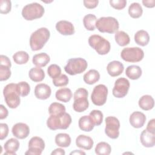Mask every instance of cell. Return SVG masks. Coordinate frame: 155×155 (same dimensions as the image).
<instances>
[{"mask_svg":"<svg viewBox=\"0 0 155 155\" xmlns=\"http://www.w3.org/2000/svg\"><path fill=\"white\" fill-rule=\"evenodd\" d=\"M50 36V32L45 27L37 29L31 33L30 38V46L31 50L38 51L43 48Z\"/></svg>","mask_w":155,"mask_h":155,"instance_id":"cell-1","label":"cell"},{"mask_svg":"<svg viewBox=\"0 0 155 155\" xmlns=\"http://www.w3.org/2000/svg\"><path fill=\"white\" fill-rule=\"evenodd\" d=\"M71 120L70 114L65 112L61 114L50 115L47 119V125L51 130H65L69 127Z\"/></svg>","mask_w":155,"mask_h":155,"instance_id":"cell-2","label":"cell"},{"mask_svg":"<svg viewBox=\"0 0 155 155\" xmlns=\"http://www.w3.org/2000/svg\"><path fill=\"white\" fill-rule=\"evenodd\" d=\"M3 94L7 105L10 108H16L19 105L21 99L17 84L10 83L7 84L4 88Z\"/></svg>","mask_w":155,"mask_h":155,"instance_id":"cell-3","label":"cell"},{"mask_svg":"<svg viewBox=\"0 0 155 155\" xmlns=\"http://www.w3.org/2000/svg\"><path fill=\"white\" fill-rule=\"evenodd\" d=\"M119 27L118 21L114 17H101L96 22V28L101 33H114Z\"/></svg>","mask_w":155,"mask_h":155,"instance_id":"cell-4","label":"cell"},{"mask_svg":"<svg viewBox=\"0 0 155 155\" xmlns=\"http://www.w3.org/2000/svg\"><path fill=\"white\" fill-rule=\"evenodd\" d=\"M88 44L100 55L107 54L110 51V42L100 35H91L88 38Z\"/></svg>","mask_w":155,"mask_h":155,"instance_id":"cell-5","label":"cell"},{"mask_svg":"<svg viewBox=\"0 0 155 155\" xmlns=\"http://www.w3.org/2000/svg\"><path fill=\"white\" fill-rule=\"evenodd\" d=\"M44 12V8L41 4L32 2L25 5L22 8V16L27 21H32L41 18Z\"/></svg>","mask_w":155,"mask_h":155,"instance_id":"cell-6","label":"cell"},{"mask_svg":"<svg viewBox=\"0 0 155 155\" xmlns=\"http://www.w3.org/2000/svg\"><path fill=\"white\" fill-rule=\"evenodd\" d=\"M87 62L82 58H71L68 60L64 67V70L68 74L73 76L83 73L87 69Z\"/></svg>","mask_w":155,"mask_h":155,"instance_id":"cell-7","label":"cell"},{"mask_svg":"<svg viewBox=\"0 0 155 155\" xmlns=\"http://www.w3.org/2000/svg\"><path fill=\"white\" fill-rule=\"evenodd\" d=\"M121 58L128 62H137L144 57L143 51L139 47H126L120 53Z\"/></svg>","mask_w":155,"mask_h":155,"instance_id":"cell-8","label":"cell"},{"mask_svg":"<svg viewBox=\"0 0 155 155\" xmlns=\"http://www.w3.org/2000/svg\"><path fill=\"white\" fill-rule=\"evenodd\" d=\"M108 88L104 84H99L95 86L93 90L91 99L93 104L97 106L104 105L107 101Z\"/></svg>","mask_w":155,"mask_h":155,"instance_id":"cell-9","label":"cell"},{"mask_svg":"<svg viewBox=\"0 0 155 155\" xmlns=\"http://www.w3.org/2000/svg\"><path fill=\"white\" fill-rule=\"evenodd\" d=\"M105 133L111 139H117L119 136L120 122L117 118L114 116H108L105 119Z\"/></svg>","mask_w":155,"mask_h":155,"instance_id":"cell-10","label":"cell"},{"mask_svg":"<svg viewBox=\"0 0 155 155\" xmlns=\"http://www.w3.org/2000/svg\"><path fill=\"white\" fill-rule=\"evenodd\" d=\"M130 82L125 78H118L114 83V86L113 88V94L117 98H122L125 97L130 88Z\"/></svg>","mask_w":155,"mask_h":155,"instance_id":"cell-11","label":"cell"},{"mask_svg":"<svg viewBox=\"0 0 155 155\" xmlns=\"http://www.w3.org/2000/svg\"><path fill=\"white\" fill-rule=\"evenodd\" d=\"M12 134L19 139H24L28 137L30 133L29 127L24 123L19 122L15 124L12 129Z\"/></svg>","mask_w":155,"mask_h":155,"instance_id":"cell-12","label":"cell"},{"mask_svg":"<svg viewBox=\"0 0 155 155\" xmlns=\"http://www.w3.org/2000/svg\"><path fill=\"white\" fill-rule=\"evenodd\" d=\"M56 29L62 35H72L75 31L73 24L65 20L58 21L56 24Z\"/></svg>","mask_w":155,"mask_h":155,"instance_id":"cell-13","label":"cell"},{"mask_svg":"<svg viewBox=\"0 0 155 155\" xmlns=\"http://www.w3.org/2000/svg\"><path fill=\"white\" fill-rule=\"evenodd\" d=\"M51 93V88L46 84H39L36 85L35 88V95L36 98L39 99H47L50 96Z\"/></svg>","mask_w":155,"mask_h":155,"instance_id":"cell-14","label":"cell"},{"mask_svg":"<svg viewBox=\"0 0 155 155\" xmlns=\"http://www.w3.org/2000/svg\"><path fill=\"white\" fill-rule=\"evenodd\" d=\"M129 121L133 127L139 128L142 127L145 124L146 116L140 111H134L130 115Z\"/></svg>","mask_w":155,"mask_h":155,"instance_id":"cell-15","label":"cell"},{"mask_svg":"<svg viewBox=\"0 0 155 155\" xmlns=\"http://www.w3.org/2000/svg\"><path fill=\"white\" fill-rule=\"evenodd\" d=\"M124 70V65L118 61H113L109 62L107 66V70L109 75L112 77L119 76Z\"/></svg>","mask_w":155,"mask_h":155,"instance_id":"cell-16","label":"cell"},{"mask_svg":"<svg viewBox=\"0 0 155 155\" xmlns=\"http://www.w3.org/2000/svg\"><path fill=\"white\" fill-rule=\"evenodd\" d=\"M94 142L91 137L84 135L80 134L76 139V145L78 147L82 148L86 150H90L93 146Z\"/></svg>","mask_w":155,"mask_h":155,"instance_id":"cell-17","label":"cell"},{"mask_svg":"<svg viewBox=\"0 0 155 155\" xmlns=\"http://www.w3.org/2000/svg\"><path fill=\"white\" fill-rule=\"evenodd\" d=\"M140 140L143 147H153L155 145V134L151 133L145 129L140 134Z\"/></svg>","mask_w":155,"mask_h":155,"instance_id":"cell-18","label":"cell"},{"mask_svg":"<svg viewBox=\"0 0 155 155\" xmlns=\"http://www.w3.org/2000/svg\"><path fill=\"white\" fill-rule=\"evenodd\" d=\"M20 143L18 139L15 138H11L6 141L4 145V148L5 151V154L16 155V152L18 150Z\"/></svg>","mask_w":155,"mask_h":155,"instance_id":"cell-19","label":"cell"},{"mask_svg":"<svg viewBox=\"0 0 155 155\" xmlns=\"http://www.w3.org/2000/svg\"><path fill=\"white\" fill-rule=\"evenodd\" d=\"M138 104L139 107L143 110L148 111L153 108L154 105V101L151 96L145 94L140 97L139 100Z\"/></svg>","mask_w":155,"mask_h":155,"instance_id":"cell-20","label":"cell"},{"mask_svg":"<svg viewBox=\"0 0 155 155\" xmlns=\"http://www.w3.org/2000/svg\"><path fill=\"white\" fill-rule=\"evenodd\" d=\"M78 125L79 128L84 131H91L94 127V124L90 116L85 115L79 118Z\"/></svg>","mask_w":155,"mask_h":155,"instance_id":"cell-21","label":"cell"},{"mask_svg":"<svg viewBox=\"0 0 155 155\" xmlns=\"http://www.w3.org/2000/svg\"><path fill=\"white\" fill-rule=\"evenodd\" d=\"M50 56L45 53L36 54L33 56L32 58L33 64L38 67H45L50 62Z\"/></svg>","mask_w":155,"mask_h":155,"instance_id":"cell-22","label":"cell"},{"mask_svg":"<svg viewBox=\"0 0 155 155\" xmlns=\"http://www.w3.org/2000/svg\"><path fill=\"white\" fill-rule=\"evenodd\" d=\"M134 39L137 44L144 47L148 44L150 41V36L147 31L140 30L135 33Z\"/></svg>","mask_w":155,"mask_h":155,"instance_id":"cell-23","label":"cell"},{"mask_svg":"<svg viewBox=\"0 0 155 155\" xmlns=\"http://www.w3.org/2000/svg\"><path fill=\"white\" fill-rule=\"evenodd\" d=\"M141 68L136 65H131L127 67L125 70L126 76L132 80L138 79L142 75Z\"/></svg>","mask_w":155,"mask_h":155,"instance_id":"cell-24","label":"cell"},{"mask_svg":"<svg viewBox=\"0 0 155 155\" xmlns=\"http://www.w3.org/2000/svg\"><path fill=\"white\" fill-rule=\"evenodd\" d=\"M72 96V92L68 88H60L56 91L55 94L56 99L64 102H69L71 99Z\"/></svg>","mask_w":155,"mask_h":155,"instance_id":"cell-25","label":"cell"},{"mask_svg":"<svg viewBox=\"0 0 155 155\" xmlns=\"http://www.w3.org/2000/svg\"><path fill=\"white\" fill-rule=\"evenodd\" d=\"M89 106L88 97H80L74 100L73 105V110L78 113H82L85 111Z\"/></svg>","mask_w":155,"mask_h":155,"instance_id":"cell-26","label":"cell"},{"mask_svg":"<svg viewBox=\"0 0 155 155\" xmlns=\"http://www.w3.org/2000/svg\"><path fill=\"white\" fill-rule=\"evenodd\" d=\"M100 79V74L98 71L94 69L90 70L83 76L84 81L89 85H92L97 82Z\"/></svg>","mask_w":155,"mask_h":155,"instance_id":"cell-27","label":"cell"},{"mask_svg":"<svg viewBox=\"0 0 155 155\" xmlns=\"http://www.w3.org/2000/svg\"><path fill=\"white\" fill-rule=\"evenodd\" d=\"M30 79L35 82L42 81L45 78V73L40 67H33L31 68L28 73Z\"/></svg>","mask_w":155,"mask_h":155,"instance_id":"cell-28","label":"cell"},{"mask_svg":"<svg viewBox=\"0 0 155 155\" xmlns=\"http://www.w3.org/2000/svg\"><path fill=\"white\" fill-rule=\"evenodd\" d=\"M55 143L60 147H68L71 143V137L67 133H59L55 136Z\"/></svg>","mask_w":155,"mask_h":155,"instance_id":"cell-29","label":"cell"},{"mask_svg":"<svg viewBox=\"0 0 155 155\" xmlns=\"http://www.w3.org/2000/svg\"><path fill=\"white\" fill-rule=\"evenodd\" d=\"M96 16L93 14L86 15L83 18V24L85 28L89 31H93L96 28Z\"/></svg>","mask_w":155,"mask_h":155,"instance_id":"cell-30","label":"cell"},{"mask_svg":"<svg viewBox=\"0 0 155 155\" xmlns=\"http://www.w3.org/2000/svg\"><path fill=\"white\" fill-rule=\"evenodd\" d=\"M114 38L116 43L121 47L128 45L130 42L129 35L124 31H116L114 35Z\"/></svg>","mask_w":155,"mask_h":155,"instance_id":"cell-31","label":"cell"},{"mask_svg":"<svg viewBox=\"0 0 155 155\" xmlns=\"http://www.w3.org/2000/svg\"><path fill=\"white\" fill-rule=\"evenodd\" d=\"M143 13L142 6L138 2H133L128 7L129 15L133 18H139Z\"/></svg>","mask_w":155,"mask_h":155,"instance_id":"cell-32","label":"cell"},{"mask_svg":"<svg viewBox=\"0 0 155 155\" xmlns=\"http://www.w3.org/2000/svg\"><path fill=\"white\" fill-rule=\"evenodd\" d=\"M95 153L98 155H108L111 151V146L105 142H101L98 143L94 149Z\"/></svg>","mask_w":155,"mask_h":155,"instance_id":"cell-33","label":"cell"},{"mask_svg":"<svg viewBox=\"0 0 155 155\" xmlns=\"http://www.w3.org/2000/svg\"><path fill=\"white\" fill-rule=\"evenodd\" d=\"M13 59L17 64H25L29 59V55L26 51H18L13 55Z\"/></svg>","mask_w":155,"mask_h":155,"instance_id":"cell-34","label":"cell"},{"mask_svg":"<svg viewBox=\"0 0 155 155\" xmlns=\"http://www.w3.org/2000/svg\"><path fill=\"white\" fill-rule=\"evenodd\" d=\"M28 148L38 149L43 151L45 148V142L41 137L34 136L31 137L29 140Z\"/></svg>","mask_w":155,"mask_h":155,"instance_id":"cell-35","label":"cell"},{"mask_svg":"<svg viewBox=\"0 0 155 155\" xmlns=\"http://www.w3.org/2000/svg\"><path fill=\"white\" fill-rule=\"evenodd\" d=\"M65 112V106L58 102L51 103L48 108V113L50 115H58Z\"/></svg>","mask_w":155,"mask_h":155,"instance_id":"cell-36","label":"cell"},{"mask_svg":"<svg viewBox=\"0 0 155 155\" xmlns=\"http://www.w3.org/2000/svg\"><path fill=\"white\" fill-rule=\"evenodd\" d=\"M89 116L92 119L94 125H100L103 121V113L98 110H93L90 113Z\"/></svg>","mask_w":155,"mask_h":155,"instance_id":"cell-37","label":"cell"},{"mask_svg":"<svg viewBox=\"0 0 155 155\" xmlns=\"http://www.w3.org/2000/svg\"><path fill=\"white\" fill-rule=\"evenodd\" d=\"M19 96L25 97L27 96L30 91V87L29 84L25 81L19 82L17 84Z\"/></svg>","mask_w":155,"mask_h":155,"instance_id":"cell-38","label":"cell"},{"mask_svg":"<svg viewBox=\"0 0 155 155\" xmlns=\"http://www.w3.org/2000/svg\"><path fill=\"white\" fill-rule=\"evenodd\" d=\"M47 73L51 78L54 79L61 74V68L57 64H51L47 68Z\"/></svg>","mask_w":155,"mask_h":155,"instance_id":"cell-39","label":"cell"},{"mask_svg":"<svg viewBox=\"0 0 155 155\" xmlns=\"http://www.w3.org/2000/svg\"><path fill=\"white\" fill-rule=\"evenodd\" d=\"M68 78L66 74H62L58 77L53 79L52 82L56 87H64L68 84Z\"/></svg>","mask_w":155,"mask_h":155,"instance_id":"cell-40","label":"cell"},{"mask_svg":"<svg viewBox=\"0 0 155 155\" xmlns=\"http://www.w3.org/2000/svg\"><path fill=\"white\" fill-rule=\"evenodd\" d=\"M11 70L10 67L0 65V81H6L11 76Z\"/></svg>","mask_w":155,"mask_h":155,"instance_id":"cell-41","label":"cell"},{"mask_svg":"<svg viewBox=\"0 0 155 155\" xmlns=\"http://www.w3.org/2000/svg\"><path fill=\"white\" fill-rule=\"evenodd\" d=\"M12 8V2L10 0L0 1V12L2 14L9 13Z\"/></svg>","mask_w":155,"mask_h":155,"instance_id":"cell-42","label":"cell"},{"mask_svg":"<svg viewBox=\"0 0 155 155\" xmlns=\"http://www.w3.org/2000/svg\"><path fill=\"white\" fill-rule=\"evenodd\" d=\"M110 4L116 10H122L126 6L127 1L125 0H110Z\"/></svg>","mask_w":155,"mask_h":155,"instance_id":"cell-43","label":"cell"},{"mask_svg":"<svg viewBox=\"0 0 155 155\" xmlns=\"http://www.w3.org/2000/svg\"><path fill=\"white\" fill-rule=\"evenodd\" d=\"M88 91L84 88H78L74 94V100L80 97H88Z\"/></svg>","mask_w":155,"mask_h":155,"instance_id":"cell-44","label":"cell"},{"mask_svg":"<svg viewBox=\"0 0 155 155\" xmlns=\"http://www.w3.org/2000/svg\"><path fill=\"white\" fill-rule=\"evenodd\" d=\"M8 127L7 124L1 123L0 124V139L1 140H3L6 138L8 134Z\"/></svg>","mask_w":155,"mask_h":155,"instance_id":"cell-45","label":"cell"},{"mask_svg":"<svg viewBox=\"0 0 155 155\" xmlns=\"http://www.w3.org/2000/svg\"><path fill=\"white\" fill-rule=\"evenodd\" d=\"M84 6L89 9H92L97 7L99 1L98 0H84L83 1Z\"/></svg>","mask_w":155,"mask_h":155,"instance_id":"cell-46","label":"cell"},{"mask_svg":"<svg viewBox=\"0 0 155 155\" xmlns=\"http://www.w3.org/2000/svg\"><path fill=\"white\" fill-rule=\"evenodd\" d=\"M0 65H6L10 67H11L12 66L11 61L9 59V58L7 56L3 54H1L0 56Z\"/></svg>","mask_w":155,"mask_h":155,"instance_id":"cell-47","label":"cell"},{"mask_svg":"<svg viewBox=\"0 0 155 155\" xmlns=\"http://www.w3.org/2000/svg\"><path fill=\"white\" fill-rule=\"evenodd\" d=\"M154 125H155V119H151L147 126V128L146 130L153 134H155V129H154Z\"/></svg>","mask_w":155,"mask_h":155,"instance_id":"cell-48","label":"cell"},{"mask_svg":"<svg viewBox=\"0 0 155 155\" xmlns=\"http://www.w3.org/2000/svg\"><path fill=\"white\" fill-rule=\"evenodd\" d=\"M8 114L7 109L2 104L0 105V119H5Z\"/></svg>","mask_w":155,"mask_h":155,"instance_id":"cell-49","label":"cell"},{"mask_svg":"<svg viewBox=\"0 0 155 155\" xmlns=\"http://www.w3.org/2000/svg\"><path fill=\"white\" fill-rule=\"evenodd\" d=\"M42 151L38 149L28 148V150L25 153V155H40L42 154Z\"/></svg>","mask_w":155,"mask_h":155,"instance_id":"cell-50","label":"cell"},{"mask_svg":"<svg viewBox=\"0 0 155 155\" xmlns=\"http://www.w3.org/2000/svg\"><path fill=\"white\" fill-rule=\"evenodd\" d=\"M142 4L148 8H153L155 6V0H143Z\"/></svg>","mask_w":155,"mask_h":155,"instance_id":"cell-51","label":"cell"},{"mask_svg":"<svg viewBox=\"0 0 155 155\" xmlns=\"http://www.w3.org/2000/svg\"><path fill=\"white\" fill-rule=\"evenodd\" d=\"M65 154V152L64 150H63L62 148H56L51 153V155H54V154L55 155H64Z\"/></svg>","mask_w":155,"mask_h":155,"instance_id":"cell-52","label":"cell"},{"mask_svg":"<svg viewBox=\"0 0 155 155\" xmlns=\"http://www.w3.org/2000/svg\"><path fill=\"white\" fill-rule=\"evenodd\" d=\"M70 154H78V155H81V154H85V152H84V151H81V150H74V151H72V152H71L70 153Z\"/></svg>","mask_w":155,"mask_h":155,"instance_id":"cell-53","label":"cell"}]
</instances>
